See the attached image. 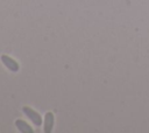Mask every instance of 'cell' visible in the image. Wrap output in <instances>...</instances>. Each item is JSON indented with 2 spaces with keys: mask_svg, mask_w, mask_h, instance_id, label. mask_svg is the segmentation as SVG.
I'll use <instances>...</instances> for the list:
<instances>
[{
  "mask_svg": "<svg viewBox=\"0 0 149 133\" xmlns=\"http://www.w3.org/2000/svg\"><path fill=\"white\" fill-rule=\"evenodd\" d=\"M22 112L33 121V124H34L35 126H41V125H42V117H41L36 111H34L31 107H29V106H23V107H22Z\"/></svg>",
  "mask_w": 149,
  "mask_h": 133,
  "instance_id": "6da1fadb",
  "label": "cell"
},
{
  "mask_svg": "<svg viewBox=\"0 0 149 133\" xmlns=\"http://www.w3.org/2000/svg\"><path fill=\"white\" fill-rule=\"evenodd\" d=\"M1 62L3 63V65L8 69V70H10V71H13V72H17L19 71V69H20V66H19V64H17V62L15 61V60H13L12 57H9V56H7V55H1Z\"/></svg>",
  "mask_w": 149,
  "mask_h": 133,
  "instance_id": "7a4b0ae2",
  "label": "cell"
},
{
  "mask_svg": "<svg viewBox=\"0 0 149 133\" xmlns=\"http://www.w3.org/2000/svg\"><path fill=\"white\" fill-rule=\"evenodd\" d=\"M54 113L52 112H47L44 116L43 120V132L44 133H51L52 127H54Z\"/></svg>",
  "mask_w": 149,
  "mask_h": 133,
  "instance_id": "3957f363",
  "label": "cell"
},
{
  "mask_svg": "<svg viewBox=\"0 0 149 133\" xmlns=\"http://www.w3.org/2000/svg\"><path fill=\"white\" fill-rule=\"evenodd\" d=\"M15 126L16 128L21 132V133H34V130L33 127H30L24 120L22 119H16L15 120Z\"/></svg>",
  "mask_w": 149,
  "mask_h": 133,
  "instance_id": "277c9868",
  "label": "cell"
}]
</instances>
